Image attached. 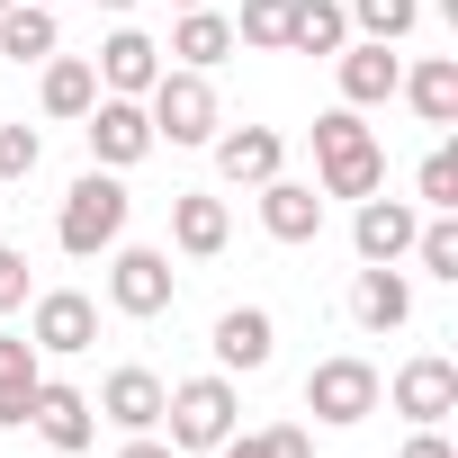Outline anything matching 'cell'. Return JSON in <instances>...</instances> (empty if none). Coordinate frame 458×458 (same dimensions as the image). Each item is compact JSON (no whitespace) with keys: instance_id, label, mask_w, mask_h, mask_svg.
I'll use <instances>...</instances> for the list:
<instances>
[{"instance_id":"35","label":"cell","mask_w":458,"mask_h":458,"mask_svg":"<svg viewBox=\"0 0 458 458\" xmlns=\"http://www.w3.org/2000/svg\"><path fill=\"white\" fill-rule=\"evenodd\" d=\"M99 10H135V0H99Z\"/></svg>"},{"instance_id":"13","label":"cell","mask_w":458,"mask_h":458,"mask_svg":"<svg viewBox=\"0 0 458 458\" xmlns=\"http://www.w3.org/2000/svg\"><path fill=\"white\" fill-rule=\"evenodd\" d=\"M90 72H99V90H117V99H144V90L162 81V46H153L144 28H117V37L99 46V64H90Z\"/></svg>"},{"instance_id":"23","label":"cell","mask_w":458,"mask_h":458,"mask_svg":"<svg viewBox=\"0 0 458 458\" xmlns=\"http://www.w3.org/2000/svg\"><path fill=\"white\" fill-rule=\"evenodd\" d=\"M342 46H351L342 0H288V55H342Z\"/></svg>"},{"instance_id":"31","label":"cell","mask_w":458,"mask_h":458,"mask_svg":"<svg viewBox=\"0 0 458 458\" xmlns=\"http://www.w3.org/2000/svg\"><path fill=\"white\" fill-rule=\"evenodd\" d=\"M46 162V144H37V126H0V189H10V180H28Z\"/></svg>"},{"instance_id":"27","label":"cell","mask_w":458,"mask_h":458,"mask_svg":"<svg viewBox=\"0 0 458 458\" xmlns=\"http://www.w3.org/2000/svg\"><path fill=\"white\" fill-rule=\"evenodd\" d=\"M369 46H395V37H413V19H422V0H351L342 10Z\"/></svg>"},{"instance_id":"24","label":"cell","mask_w":458,"mask_h":458,"mask_svg":"<svg viewBox=\"0 0 458 458\" xmlns=\"http://www.w3.org/2000/svg\"><path fill=\"white\" fill-rule=\"evenodd\" d=\"M0 55H10V64H46L55 55V10L10 0V10H0Z\"/></svg>"},{"instance_id":"29","label":"cell","mask_w":458,"mask_h":458,"mask_svg":"<svg viewBox=\"0 0 458 458\" xmlns=\"http://www.w3.org/2000/svg\"><path fill=\"white\" fill-rule=\"evenodd\" d=\"M413 261L431 279H458V207L449 216H422V234H413Z\"/></svg>"},{"instance_id":"37","label":"cell","mask_w":458,"mask_h":458,"mask_svg":"<svg viewBox=\"0 0 458 458\" xmlns=\"http://www.w3.org/2000/svg\"><path fill=\"white\" fill-rule=\"evenodd\" d=\"M180 10H207V0H180Z\"/></svg>"},{"instance_id":"2","label":"cell","mask_w":458,"mask_h":458,"mask_svg":"<svg viewBox=\"0 0 458 458\" xmlns=\"http://www.w3.org/2000/svg\"><path fill=\"white\" fill-rule=\"evenodd\" d=\"M126 216H135L126 180H117V171H81V180L64 189V216H55V243H64L72 261H90V252H117Z\"/></svg>"},{"instance_id":"6","label":"cell","mask_w":458,"mask_h":458,"mask_svg":"<svg viewBox=\"0 0 458 458\" xmlns=\"http://www.w3.org/2000/svg\"><path fill=\"white\" fill-rule=\"evenodd\" d=\"M171 297H180V270H171V252H153V243H126V252L108 261V306H117V315H171Z\"/></svg>"},{"instance_id":"33","label":"cell","mask_w":458,"mask_h":458,"mask_svg":"<svg viewBox=\"0 0 458 458\" xmlns=\"http://www.w3.org/2000/svg\"><path fill=\"white\" fill-rule=\"evenodd\" d=\"M404 458H458V449L440 440V422H413V440H404Z\"/></svg>"},{"instance_id":"12","label":"cell","mask_w":458,"mask_h":458,"mask_svg":"<svg viewBox=\"0 0 458 458\" xmlns=\"http://www.w3.org/2000/svg\"><path fill=\"white\" fill-rule=\"evenodd\" d=\"M413 234H422V207H404V198H360V216H351L360 261H404Z\"/></svg>"},{"instance_id":"30","label":"cell","mask_w":458,"mask_h":458,"mask_svg":"<svg viewBox=\"0 0 458 458\" xmlns=\"http://www.w3.org/2000/svg\"><path fill=\"white\" fill-rule=\"evenodd\" d=\"M413 189H422V207H431V216H449V207H458V153H449V144H431V153H422V171H413Z\"/></svg>"},{"instance_id":"16","label":"cell","mask_w":458,"mask_h":458,"mask_svg":"<svg viewBox=\"0 0 458 458\" xmlns=\"http://www.w3.org/2000/svg\"><path fill=\"white\" fill-rule=\"evenodd\" d=\"M162 377L153 369H108V386H99V422H117V431H162Z\"/></svg>"},{"instance_id":"36","label":"cell","mask_w":458,"mask_h":458,"mask_svg":"<svg viewBox=\"0 0 458 458\" xmlns=\"http://www.w3.org/2000/svg\"><path fill=\"white\" fill-rule=\"evenodd\" d=\"M37 10H64V0H37Z\"/></svg>"},{"instance_id":"21","label":"cell","mask_w":458,"mask_h":458,"mask_svg":"<svg viewBox=\"0 0 458 458\" xmlns=\"http://www.w3.org/2000/svg\"><path fill=\"white\" fill-rule=\"evenodd\" d=\"M333 64H342V108H377V99H395V81H404V64H395L386 46H342Z\"/></svg>"},{"instance_id":"20","label":"cell","mask_w":458,"mask_h":458,"mask_svg":"<svg viewBox=\"0 0 458 458\" xmlns=\"http://www.w3.org/2000/svg\"><path fill=\"white\" fill-rule=\"evenodd\" d=\"M180 72H216L225 55H234V19H216V10H180V28H171V46H162Z\"/></svg>"},{"instance_id":"18","label":"cell","mask_w":458,"mask_h":458,"mask_svg":"<svg viewBox=\"0 0 458 458\" xmlns=\"http://www.w3.org/2000/svg\"><path fill=\"white\" fill-rule=\"evenodd\" d=\"M261 225L279 243H315L324 234V189H306V180H261Z\"/></svg>"},{"instance_id":"25","label":"cell","mask_w":458,"mask_h":458,"mask_svg":"<svg viewBox=\"0 0 458 458\" xmlns=\"http://www.w3.org/2000/svg\"><path fill=\"white\" fill-rule=\"evenodd\" d=\"M99 99V72L81 55H46V117H90Z\"/></svg>"},{"instance_id":"26","label":"cell","mask_w":458,"mask_h":458,"mask_svg":"<svg viewBox=\"0 0 458 458\" xmlns=\"http://www.w3.org/2000/svg\"><path fill=\"white\" fill-rule=\"evenodd\" d=\"M216 458H315V440L306 422H270V431H225Z\"/></svg>"},{"instance_id":"9","label":"cell","mask_w":458,"mask_h":458,"mask_svg":"<svg viewBox=\"0 0 458 458\" xmlns=\"http://www.w3.org/2000/svg\"><path fill=\"white\" fill-rule=\"evenodd\" d=\"M28 422H37V440H46V449H64V458H81V449L99 440V404H90L81 386H64V377H37Z\"/></svg>"},{"instance_id":"10","label":"cell","mask_w":458,"mask_h":458,"mask_svg":"<svg viewBox=\"0 0 458 458\" xmlns=\"http://www.w3.org/2000/svg\"><path fill=\"white\" fill-rule=\"evenodd\" d=\"M377 395H395V413H404V422H449V413H458V360L422 351V360H404V369H395V386H377Z\"/></svg>"},{"instance_id":"22","label":"cell","mask_w":458,"mask_h":458,"mask_svg":"<svg viewBox=\"0 0 458 458\" xmlns=\"http://www.w3.org/2000/svg\"><path fill=\"white\" fill-rule=\"evenodd\" d=\"M395 90L413 99V117H422V126H458V55H422Z\"/></svg>"},{"instance_id":"4","label":"cell","mask_w":458,"mask_h":458,"mask_svg":"<svg viewBox=\"0 0 458 458\" xmlns=\"http://www.w3.org/2000/svg\"><path fill=\"white\" fill-rule=\"evenodd\" d=\"M144 117H153V144H207L216 135V90H207V72H162L153 90H144Z\"/></svg>"},{"instance_id":"3","label":"cell","mask_w":458,"mask_h":458,"mask_svg":"<svg viewBox=\"0 0 458 458\" xmlns=\"http://www.w3.org/2000/svg\"><path fill=\"white\" fill-rule=\"evenodd\" d=\"M234 377H180L171 395H162V440L171 449H216L225 431H234Z\"/></svg>"},{"instance_id":"17","label":"cell","mask_w":458,"mask_h":458,"mask_svg":"<svg viewBox=\"0 0 458 458\" xmlns=\"http://www.w3.org/2000/svg\"><path fill=\"white\" fill-rule=\"evenodd\" d=\"M37 377H46V351H37L28 333H0V431H28Z\"/></svg>"},{"instance_id":"8","label":"cell","mask_w":458,"mask_h":458,"mask_svg":"<svg viewBox=\"0 0 458 458\" xmlns=\"http://www.w3.org/2000/svg\"><path fill=\"white\" fill-rule=\"evenodd\" d=\"M28 342H37L46 360H72V351L99 342V306H90L81 288H46V297L28 306Z\"/></svg>"},{"instance_id":"5","label":"cell","mask_w":458,"mask_h":458,"mask_svg":"<svg viewBox=\"0 0 458 458\" xmlns=\"http://www.w3.org/2000/svg\"><path fill=\"white\" fill-rule=\"evenodd\" d=\"M377 386H386V377H377L369 360H351V351H342V360H315V369H306V413L333 422V431H351V422L377 413Z\"/></svg>"},{"instance_id":"38","label":"cell","mask_w":458,"mask_h":458,"mask_svg":"<svg viewBox=\"0 0 458 458\" xmlns=\"http://www.w3.org/2000/svg\"><path fill=\"white\" fill-rule=\"evenodd\" d=\"M0 10H10V0H0Z\"/></svg>"},{"instance_id":"32","label":"cell","mask_w":458,"mask_h":458,"mask_svg":"<svg viewBox=\"0 0 458 458\" xmlns=\"http://www.w3.org/2000/svg\"><path fill=\"white\" fill-rule=\"evenodd\" d=\"M19 306H28V252L0 243V315H19Z\"/></svg>"},{"instance_id":"19","label":"cell","mask_w":458,"mask_h":458,"mask_svg":"<svg viewBox=\"0 0 458 458\" xmlns=\"http://www.w3.org/2000/svg\"><path fill=\"white\" fill-rule=\"evenodd\" d=\"M270 351H279V324L261 306H225L216 315V360L225 369H270Z\"/></svg>"},{"instance_id":"15","label":"cell","mask_w":458,"mask_h":458,"mask_svg":"<svg viewBox=\"0 0 458 458\" xmlns=\"http://www.w3.org/2000/svg\"><path fill=\"white\" fill-rule=\"evenodd\" d=\"M171 243H180L189 261H216L225 243H234V216H225V198H207V189H180V198H171Z\"/></svg>"},{"instance_id":"7","label":"cell","mask_w":458,"mask_h":458,"mask_svg":"<svg viewBox=\"0 0 458 458\" xmlns=\"http://www.w3.org/2000/svg\"><path fill=\"white\" fill-rule=\"evenodd\" d=\"M81 135H90L99 171H126V162H144V153H153V117H144V99H117V90H99V99H90Z\"/></svg>"},{"instance_id":"34","label":"cell","mask_w":458,"mask_h":458,"mask_svg":"<svg viewBox=\"0 0 458 458\" xmlns=\"http://www.w3.org/2000/svg\"><path fill=\"white\" fill-rule=\"evenodd\" d=\"M117 458H180V449H171L162 431H126V449H117Z\"/></svg>"},{"instance_id":"14","label":"cell","mask_w":458,"mask_h":458,"mask_svg":"<svg viewBox=\"0 0 458 458\" xmlns=\"http://www.w3.org/2000/svg\"><path fill=\"white\" fill-rule=\"evenodd\" d=\"M207 144H216V171L234 180V189H261V180H279V162H288L279 126H234V135H207Z\"/></svg>"},{"instance_id":"11","label":"cell","mask_w":458,"mask_h":458,"mask_svg":"<svg viewBox=\"0 0 458 458\" xmlns=\"http://www.w3.org/2000/svg\"><path fill=\"white\" fill-rule=\"evenodd\" d=\"M351 324H360V333H395V324H413V279H404L395 261H369V270L351 279Z\"/></svg>"},{"instance_id":"1","label":"cell","mask_w":458,"mask_h":458,"mask_svg":"<svg viewBox=\"0 0 458 458\" xmlns=\"http://www.w3.org/2000/svg\"><path fill=\"white\" fill-rule=\"evenodd\" d=\"M315 189L324 198H377L386 189V153L360 126V108H324L315 117Z\"/></svg>"},{"instance_id":"28","label":"cell","mask_w":458,"mask_h":458,"mask_svg":"<svg viewBox=\"0 0 458 458\" xmlns=\"http://www.w3.org/2000/svg\"><path fill=\"white\" fill-rule=\"evenodd\" d=\"M234 46L288 55V0H243V19H234Z\"/></svg>"}]
</instances>
